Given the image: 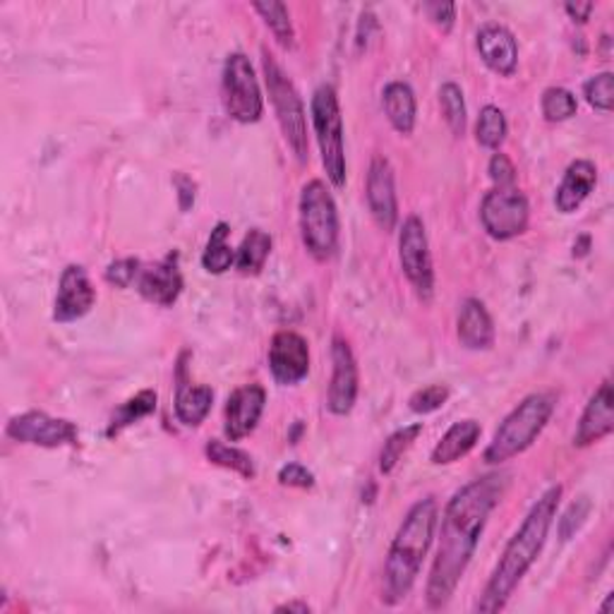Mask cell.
<instances>
[{
	"instance_id": "1",
	"label": "cell",
	"mask_w": 614,
	"mask_h": 614,
	"mask_svg": "<svg viewBox=\"0 0 614 614\" xmlns=\"http://www.w3.org/2000/svg\"><path fill=\"white\" fill-rule=\"evenodd\" d=\"M506 486H509V476L490 474L470 480L449 500L442 516L440 548H437L428 578L430 610H442L456 593V586L474 560L482 530L494 506L502 502Z\"/></svg>"
},
{
	"instance_id": "2",
	"label": "cell",
	"mask_w": 614,
	"mask_h": 614,
	"mask_svg": "<svg viewBox=\"0 0 614 614\" xmlns=\"http://www.w3.org/2000/svg\"><path fill=\"white\" fill-rule=\"evenodd\" d=\"M562 486H552L542 498L533 504V509L524 518L521 528L516 530V536L509 540V545L504 548L502 560L494 566L490 581L482 590L476 610L478 612H500L509 602L516 586L521 584V578L530 566L540 557L542 548H545L548 533L552 528L554 516H557V506L562 500Z\"/></svg>"
},
{
	"instance_id": "3",
	"label": "cell",
	"mask_w": 614,
	"mask_h": 614,
	"mask_svg": "<svg viewBox=\"0 0 614 614\" xmlns=\"http://www.w3.org/2000/svg\"><path fill=\"white\" fill-rule=\"evenodd\" d=\"M437 516H440L437 502L432 498H425L410 506L404 524L398 526V533L392 548H389V557L384 564V600L389 605L406 600L413 584H416L425 554H428L432 545Z\"/></svg>"
},
{
	"instance_id": "4",
	"label": "cell",
	"mask_w": 614,
	"mask_h": 614,
	"mask_svg": "<svg viewBox=\"0 0 614 614\" xmlns=\"http://www.w3.org/2000/svg\"><path fill=\"white\" fill-rule=\"evenodd\" d=\"M554 408H557V396L554 394H530L518 404L504 422L494 432L492 442L486 449V464L500 466L533 444L540 432L545 430Z\"/></svg>"
},
{
	"instance_id": "5",
	"label": "cell",
	"mask_w": 614,
	"mask_h": 614,
	"mask_svg": "<svg viewBox=\"0 0 614 614\" xmlns=\"http://www.w3.org/2000/svg\"><path fill=\"white\" fill-rule=\"evenodd\" d=\"M300 238L317 262H327L339 250V211L322 181H310L300 193Z\"/></svg>"
},
{
	"instance_id": "6",
	"label": "cell",
	"mask_w": 614,
	"mask_h": 614,
	"mask_svg": "<svg viewBox=\"0 0 614 614\" xmlns=\"http://www.w3.org/2000/svg\"><path fill=\"white\" fill-rule=\"evenodd\" d=\"M312 125L317 135V145L322 151V163L327 179L334 187L346 185V142H344V118L336 89L332 85H322L312 97Z\"/></svg>"
},
{
	"instance_id": "7",
	"label": "cell",
	"mask_w": 614,
	"mask_h": 614,
	"mask_svg": "<svg viewBox=\"0 0 614 614\" xmlns=\"http://www.w3.org/2000/svg\"><path fill=\"white\" fill-rule=\"evenodd\" d=\"M262 65H265V82L269 89V99L271 103H274L281 133L283 137H286L288 147L293 149L295 159L305 163L310 154H307V121H305L303 101L298 97V91H295L293 82L286 77L281 65L274 61V56H269L265 51Z\"/></svg>"
},
{
	"instance_id": "8",
	"label": "cell",
	"mask_w": 614,
	"mask_h": 614,
	"mask_svg": "<svg viewBox=\"0 0 614 614\" xmlns=\"http://www.w3.org/2000/svg\"><path fill=\"white\" fill-rule=\"evenodd\" d=\"M221 99L223 109L235 123L250 125L257 123L265 113L262 91H259L257 77L250 58L245 53H231L223 63L221 75Z\"/></svg>"
},
{
	"instance_id": "9",
	"label": "cell",
	"mask_w": 614,
	"mask_h": 614,
	"mask_svg": "<svg viewBox=\"0 0 614 614\" xmlns=\"http://www.w3.org/2000/svg\"><path fill=\"white\" fill-rule=\"evenodd\" d=\"M530 219V207L526 195L518 187H494L480 205L482 229L494 241H512L526 233Z\"/></svg>"
},
{
	"instance_id": "10",
	"label": "cell",
	"mask_w": 614,
	"mask_h": 614,
	"mask_svg": "<svg viewBox=\"0 0 614 614\" xmlns=\"http://www.w3.org/2000/svg\"><path fill=\"white\" fill-rule=\"evenodd\" d=\"M398 259L418 298L430 300L434 293V269L428 233H425V223L418 217H408L404 221V229L398 235Z\"/></svg>"
},
{
	"instance_id": "11",
	"label": "cell",
	"mask_w": 614,
	"mask_h": 614,
	"mask_svg": "<svg viewBox=\"0 0 614 614\" xmlns=\"http://www.w3.org/2000/svg\"><path fill=\"white\" fill-rule=\"evenodd\" d=\"M5 434L20 444H34L46 449L77 444V425L63 418H51L49 413L44 410H29L22 413V416H15L8 422Z\"/></svg>"
},
{
	"instance_id": "12",
	"label": "cell",
	"mask_w": 614,
	"mask_h": 614,
	"mask_svg": "<svg viewBox=\"0 0 614 614\" xmlns=\"http://www.w3.org/2000/svg\"><path fill=\"white\" fill-rule=\"evenodd\" d=\"M269 370L271 377L283 386L303 382L310 372V348L307 341L291 329L277 332L269 344Z\"/></svg>"
},
{
	"instance_id": "13",
	"label": "cell",
	"mask_w": 614,
	"mask_h": 614,
	"mask_svg": "<svg viewBox=\"0 0 614 614\" xmlns=\"http://www.w3.org/2000/svg\"><path fill=\"white\" fill-rule=\"evenodd\" d=\"M94 303H97V291H94L85 267L79 265L65 267L61 281H58L53 320L61 324L82 320V317L91 310Z\"/></svg>"
},
{
	"instance_id": "14",
	"label": "cell",
	"mask_w": 614,
	"mask_h": 614,
	"mask_svg": "<svg viewBox=\"0 0 614 614\" xmlns=\"http://www.w3.org/2000/svg\"><path fill=\"white\" fill-rule=\"evenodd\" d=\"M332 363L334 372L327 394V408L332 410L334 416H348L358 398V363L346 339H334Z\"/></svg>"
},
{
	"instance_id": "15",
	"label": "cell",
	"mask_w": 614,
	"mask_h": 614,
	"mask_svg": "<svg viewBox=\"0 0 614 614\" xmlns=\"http://www.w3.org/2000/svg\"><path fill=\"white\" fill-rule=\"evenodd\" d=\"M368 197L370 214L377 226L382 231H394L398 221V202H396V185H394V169L386 157H374L368 173Z\"/></svg>"
},
{
	"instance_id": "16",
	"label": "cell",
	"mask_w": 614,
	"mask_h": 614,
	"mask_svg": "<svg viewBox=\"0 0 614 614\" xmlns=\"http://www.w3.org/2000/svg\"><path fill=\"white\" fill-rule=\"evenodd\" d=\"M267 404V392L265 386L259 384H245L229 396L226 401V425H223V432L231 442H238L243 437L250 434L259 418L265 413Z\"/></svg>"
},
{
	"instance_id": "17",
	"label": "cell",
	"mask_w": 614,
	"mask_h": 614,
	"mask_svg": "<svg viewBox=\"0 0 614 614\" xmlns=\"http://www.w3.org/2000/svg\"><path fill=\"white\" fill-rule=\"evenodd\" d=\"M612 404H614L612 386L610 382H602L598 392L590 396L581 420H578V428L574 432V446L584 449L612 434L614 430V406Z\"/></svg>"
},
{
	"instance_id": "18",
	"label": "cell",
	"mask_w": 614,
	"mask_h": 614,
	"mask_svg": "<svg viewBox=\"0 0 614 614\" xmlns=\"http://www.w3.org/2000/svg\"><path fill=\"white\" fill-rule=\"evenodd\" d=\"M137 291L142 293V298L161 307H171L175 300H179V295L183 291L179 255L171 253L167 259H161L159 265L142 271Z\"/></svg>"
},
{
	"instance_id": "19",
	"label": "cell",
	"mask_w": 614,
	"mask_h": 614,
	"mask_svg": "<svg viewBox=\"0 0 614 614\" xmlns=\"http://www.w3.org/2000/svg\"><path fill=\"white\" fill-rule=\"evenodd\" d=\"M478 53L492 73L512 77L518 65V46L514 34L502 25H486L478 32Z\"/></svg>"
},
{
	"instance_id": "20",
	"label": "cell",
	"mask_w": 614,
	"mask_h": 614,
	"mask_svg": "<svg viewBox=\"0 0 614 614\" xmlns=\"http://www.w3.org/2000/svg\"><path fill=\"white\" fill-rule=\"evenodd\" d=\"M598 185V169L593 161L578 159L569 163L564 179L557 187V195H554V205L562 211V214H574V211L581 207L590 193L595 191Z\"/></svg>"
},
{
	"instance_id": "21",
	"label": "cell",
	"mask_w": 614,
	"mask_h": 614,
	"mask_svg": "<svg viewBox=\"0 0 614 614\" xmlns=\"http://www.w3.org/2000/svg\"><path fill=\"white\" fill-rule=\"evenodd\" d=\"M456 334L461 346L468 351H488L494 344V324L486 303L478 298L464 300L458 310Z\"/></svg>"
},
{
	"instance_id": "22",
	"label": "cell",
	"mask_w": 614,
	"mask_h": 614,
	"mask_svg": "<svg viewBox=\"0 0 614 614\" xmlns=\"http://www.w3.org/2000/svg\"><path fill=\"white\" fill-rule=\"evenodd\" d=\"M482 428L478 420H458L452 428L444 432L440 442L432 449V464L434 466H449L456 464L458 458H464L470 449H474L480 440Z\"/></svg>"
},
{
	"instance_id": "23",
	"label": "cell",
	"mask_w": 614,
	"mask_h": 614,
	"mask_svg": "<svg viewBox=\"0 0 614 614\" xmlns=\"http://www.w3.org/2000/svg\"><path fill=\"white\" fill-rule=\"evenodd\" d=\"M382 106L389 118V123L401 135H410L416 127L418 103L416 94L406 85V82H389L382 91Z\"/></svg>"
},
{
	"instance_id": "24",
	"label": "cell",
	"mask_w": 614,
	"mask_h": 614,
	"mask_svg": "<svg viewBox=\"0 0 614 614\" xmlns=\"http://www.w3.org/2000/svg\"><path fill=\"white\" fill-rule=\"evenodd\" d=\"M211 404H214V392L205 384H179V394H175V418H179L187 428H197L209 416Z\"/></svg>"
},
{
	"instance_id": "25",
	"label": "cell",
	"mask_w": 614,
	"mask_h": 614,
	"mask_svg": "<svg viewBox=\"0 0 614 614\" xmlns=\"http://www.w3.org/2000/svg\"><path fill=\"white\" fill-rule=\"evenodd\" d=\"M271 253V235L262 229H253L245 235L238 253H235V267L243 274H259L265 269Z\"/></svg>"
},
{
	"instance_id": "26",
	"label": "cell",
	"mask_w": 614,
	"mask_h": 614,
	"mask_svg": "<svg viewBox=\"0 0 614 614\" xmlns=\"http://www.w3.org/2000/svg\"><path fill=\"white\" fill-rule=\"evenodd\" d=\"M157 398H159L157 392H151V389H145V392H139L133 398H127L125 404L115 408L106 434H109V437L121 434L125 428H130V425H135L137 420L151 416V413L157 410Z\"/></svg>"
},
{
	"instance_id": "27",
	"label": "cell",
	"mask_w": 614,
	"mask_h": 614,
	"mask_svg": "<svg viewBox=\"0 0 614 614\" xmlns=\"http://www.w3.org/2000/svg\"><path fill=\"white\" fill-rule=\"evenodd\" d=\"M229 233H231L229 223L221 221L209 235V243L202 255V267L209 271V274H223V271H229L231 265L235 262V253L229 245Z\"/></svg>"
},
{
	"instance_id": "28",
	"label": "cell",
	"mask_w": 614,
	"mask_h": 614,
	"mask_svg": "<svg viewBox=\"0 0 614 614\" xmlns=\"http://www.w3.org/2000/svg\"><path fill=\"white\" fill-rule=\"evenodd\" d=\"M205 454H207L211 464L235 470V474H241L247 480H253L257 476L253 456L245 454L243 449H238V446H229V444H223L219 440H209L207 446H205Z\"/></svg>"
},
{
	"instance_id": "29",
	"label": "cell",
	"mask_w": 614,
	"mask_h": 614,
	"mask_svg": "<svg viewBox=\"0 0 614 614\" xmlns=\"http://www.w3.org/2000/svg\"><path fill=\"white\" fill-rule=\"evenodd\" d=\"M420 432H422V422H416L408 425V428L396 430L392 437H389L380 454V470L384 476L392 474V470L398 466V461L404 458V454L413 446V442L418 440Z\"/></svg>"
},
{
	"instance_id": "30",
	"label": "cell",
	"mask_w": 614,
	"mask_h": 614,
	"mask_svg": "<svg viewBox=\"0 0 614 614\" xmlns=\"http://www.w3.org/2000/svg\"><path fill=\"white\" fill-rule=\"evenodd\" d=\"M506 118L502 113V109L498 106H486V109L480 111L478 118V125H476V137L478 142L486 149H500L506 139Z\"/></svg>"
},
{
	"instance_id": "31",
	"label": "cell",
	"mask_w": 614,
	"mask_h": 614,
	"mask_svg": "<svg viewBox=\"0 0 614 614\" xmlns=\"http://www.w3.org/2000/svg\"><path fill=\"white\" fill-rule=\"evenodd\" d=\"M255 13L262 15L265 25L271 29V34H274L277 41L281 46H286V49H291L293 39H295V32H293L288 8L283 3H274V0H269V3H257Z\"/></svg>"
},
{
	"instance_id": "32",
	"label": "cell",
	"mask_w": 614,
	"mask_h": 614,
	"mask_svg": "<svg viewBox=\"0 0 614 614\" xmlns=\"http://www.w3.org/2000/svg\"><path fill=\"white\" fill-rule=\"evenodd\" d=\"M440 106L444 113V121L454 135L466 133V101L464 91L454 82H446L440 89Z\"/></svg>"
},
{
	"instance_id": "33",
	"label": "cell",
	"mask_w": 614,
	"mask_h": 614,
	"mask_svg": "<svg viewBox=\"0 0 614 614\" xmlns=\"http://www.w3.org/2000/svg\"><path fill=\"white\" fill-rule=\"evenodd\" d=\"M540 109H542V115H545L550 123H562V121H569L572 115H576L578 101L569 89L550 87V89L542 91Z\"/></svg>"
},
{
	"instance_id": "34",
	"label": "cell",
	"mask_w": 614,
	"mask_h": 614,
	"mask_svg": "<svg viewBox=\"0 0 614 614\" xmlns=\"http://www.w3.org/2000/svg\"><path fill=\"white\" fill-rule=\"evenodd\" d=\"M586 101L598 111L610 113L614 109V77L612 73H600L584 85Z\"/></svg>"
},
{
	"instance_id": "35",
	"label": "cell",
	"mask_w": 614,
	"mask_h": 614,
	"mask_svg": "<svg viewBox=\"0 0 614 614\" xmlns=\"http://www.w3.org/2000/svg\"><path fill=\"white\" fill-rule=\"evenodd\" d=\"M449 401V386L446 384H430L418 389L416 394L410 396V410L418 413V416H428V413L440 410Z\"/></svg>"
},
{
	"instance_id": "36",
	"label": "cell",
	"mask_w": 614,
	"mask_h": 614,
	"mask_svg": "<svg viewBox=\"0 0 614 614\" xmlns=\"http://www.w3.org/2000/svg\"><path fill=\"white\" fill-rule=\"evenodd\" d=\"M590 509H593V504H590V500L588 498H578L569 506V512H566L560 518V538L562 540H569L572 536H576V530L586 524Z\"/></svg>"
},
{
	"instance_id": "37",
	"label": "cell",
	"mask_w": 614,
	"mask_h": 614,
	"mask_svg": "<svg viewBox=\"0 0 614 614\" xmlns=\"http://www.w3.org/2000/svg\"><path fill=\"white\" fill-rule=\"evenodd\" d=\"M137 274H139V262L133 257L118 259V262H111L109 269H106V279H109V283H113V286L118 288L133 286Z\"/></svg>"
},
{
	"instance_id": "38",
	"label": "cell",
	"mask_w": 614,
	"mask_h": 614,
	"mask_svg": "<svg viewBox=\"0 0 614 614\" xmlns=\"http://www.w3.org/2000/svg\"><path fill=\"white\" fill-rule=\"evenodd\" d=\"M490 179L494 187H514L516 185V169L506 154L498 151L490 159Z\"/></svg>"
},
{
	"instance_id": "39",
	"label": "cell",
	"mask_w": 614,
	"mask_h": 614,
	"mask_svg": "<svg viewBox=\"0 0 614 614\" xmlns=\"http://www.w3.org/2000/svg\"><path fill=\"white\" fill-rule=\"evenodd\" d=\"M279 482L286 488H300L310 490L315 488V476L300 464H288L279 470Z\"/></svg>"
},
{
	"instance_id": "40",
	"label": "cell",
	"mask_w": 614,
	"mask_h": 614,
	"mask_svg": "<svg viewBox=\"0 0 614 614\" xmlns=\"http://www.w3.org/2000/svg\"><path fill=\"white\" fill-rule=\"evenodd\" d=\"M425 10H428V15L437 27H440L442 32H452L454 22H456L454 3H430V5H425Z\"/></svg>"
},
{
	"instance_id": "41",
	"label": "cell",
	"mask_w": 614,
	"mask_h": 614,
	"mask_svg": "<svg viewBox=\"0 0 614 614\" xmlns=\"http://www.w3.org/2000/svg\"><path fill=\"white\" fill-rule=\"evenodd\" d=\"M175 187H179V199H181V209L187 211L195 205V183L187 179V175H175Z\"/></svg>"
},
{
	"instance_id": "42",
	"label": "cell",
	"mask_w": 614,
	"mask_h": 614,
	"mask_svg": "<svg viewBox=\"0 0 614 614\" xmlns=\"http://www.w3.org/2000/svg\"><path fill=\"white\" fill-rule=\"evenodd\" d=\"M564 10H566V15H569L574 22H578V25H584V22L590 20V13H593L595 5L593 3H566Z\"/></svg>"
},
{
	"instance_id": "43",
	"label": "cell",
	"mask_w": 614,
	"mask_h": 614,
	"mask_svg": "<svg viewBox=\"0 0 614 614\" xmlns=\"http://www.w3.org/2000/svg\"><path fill=\"white\" fill-rule=\"evenodd\" d=\"M277 612H303V614H307V612H310V607L300 605V602H288V605L277 607Z\"/></svg>"
}]
</instances>
